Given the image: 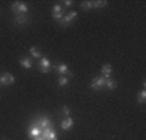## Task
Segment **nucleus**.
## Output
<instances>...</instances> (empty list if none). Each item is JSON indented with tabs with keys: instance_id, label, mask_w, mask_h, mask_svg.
<instances>
[{
	"instance_id": "1",
	"label": "nucleus",
	"mask_w": 146,
	"mask_h": 140,
	"mask_svg": "<svg viewBox=\"0 0 146 140\" xmlns=\"http://www.w3.org/2000/svg\"><path fill=\"white\" fill-rule=\"evenodd\" d=\"M12 11L16 16H21V14H26L27 13V5L25 3H21V1H14L12 4Z\"/></svg>"
},
{
	"instance_id": "2",
	"label": "nucleus",
	"mask_w": 146,
	"mask_h": 140,
	"mask_svg": "<svg viewBox=\"0 0 146 140\" xmlns=\"http://www.w3.org/2000/svg\"><path fill=\"white\" fill-rule=\"evenodd\" d=\"M76 17H78L76 12H70L69 14L62 17V18L58 21V23H60L61 26H64V27H67V26H70V23H71L74 19H76Z\"/></svg>"
},
{
	"instance_id": "3",
	"label": "nucleus",
	"mask_w": 146,
	"mask_h": 140,
	"mask_svg": "<svg viewBox=\"0 0 146 140\" xmlns=\"http://www.w3.org/2000/svg\"><path fill=\"white\" fill-rule=\"evenodd\" d=\"M39 70H40L41 73H49L50 69H52V65H50V61L48 60L47 57H41L40 60H39Z\"/></svg>"
},
{
	"instance_id": "4",
	"label": "nucleus",
	"mask_w": 146,
	"mask_h": 140,
	"mask_svg": "<svg viewBox=\"0 0 146 140\" xmlns=\"http://www.w3.org/2000/svg\"><path fill=\"white\" fill-rule=\"evenodd\" d=\"M35 125L38 127H40L41 130H44V129H47V127L52 126V122H50V119L48 118L47 115H43V117H39V118L36 119Z\"/></svg>"
},
{
	"instance_id": "5",
	"label": "nucleus",
	"mask_w": 146,
	"mask_h": 140,
	"mask_svg": "<svg viewBox=\"0 0 146 140\" xmlns=\"http://www.w3.org/2000/svg\"><path fill=\"white\" fill-rule=\"evenodd\" d=\"M105 82H106V79L104 77H96V78H93V80H92V83H91V88L92 90H101L104 86H105Z\"/></svg>"
},
{
	"instance_id": "6",
	"label": "nucleus",
	"mask_w": 146,
	"mask_h": 140,
	"mask_svg": "<svg viewBox=\"0 0 146 140\" xmlns=\"http://www.w3.org/2000/svg\"><path fill=\"white\" fill-rule=\"evenodd\" d=\"M52 16L54 19L60 21V19L64 17V7L60 5V4H54L53 9H52Z\"/></svg>"
},
{
	"instance_id": "7",
	"label": "nucleus",
	"mask_w": 146,
	"mask_h": 140,
	"mask_svg": "<svg viewBox=\"0 0 146 140\" xmlns=\"http://www.w3.org/2000/svg\"><path fill=\"white\" fill-rule=\"evenodd\" d=\"M54 69H56V72H58L61 75H66V77H72L74 75V73H71L69 70L66 64H60V65L54 66Z\"/></svg>"
},
{
	"instance_id": "8",
	"label": "nucleus",
	"mask_w": 146,
	"mask_h": 140,
	"mask_svg": "<svg viewBox=\"0 0 146 140\" xmlns=\"http://www.w3.org/2000/svg\"><path fill=\"white\" fill-rule=\"evenodd\" d=\"M14 83V77L11 74V73H5L0 77V84L3 86H11Z\"/></svg>"
},
{
	"instance_id": "9",
	"label": "nucleus",
	"mask_w": 146,
	"mask_h": 140,
	"mask_svg": "<svg viewBox=\"0 0 146 140\" xmlns=\"http://www.w3.org/2000/svg\"><path fill=\"white\" fill-rule=\"evenodd\" d=\"M41 131H43V130H41L40 127H38L36 125H34V126H31L30 129H29V136H30L31 139L41 136Z\"/></svg>"
},
{
	"instance_id": "10",
	"label": "nucleus",
	"mask_w": 146,
	"mask_h": 140,
	"mask_svg": "<svg viewBox=\"0 0 146 140\" xmlns=\"http://www.w3.org/2000/svg\"><path fill=\"white\" fill-rule=\"evenodd\" d=\"M101 73H102V77L105 78V79H109L110 75H111V73H113V68H111V65H109V64L104 65L102 69H101Z\"/></svg>"
},
{
	"instance_id": "11",
	"label": "nucleus",
	"mask_w": 146,
	"mask_h": 140,
	"mask_svg": "<svg viewBox=\"0 0 146 140\" xmlns=\"http://www.w3.org/2000/svg\"><path fill=\"white\" fill-rule=\"evenodd\" d=\"M19 64H21L22 68H25V69H31V66H33V61H31V58L26 57V56H22V57H21Z\"/></svg>"
},
{
	"instance_id": "12",
	"label": "nucleus",
	"mask_w": 146,
	"mask_h": 140,
	"mask_svg": "<svg viewBox=\"0 0 146 140\" xmlns=\"http://www.w3.org/2000/svg\"><path fill=\"white\" fill-rule=\"evenodd\" d=\"M72 125H74V119L70 118V117H66L61 123V127H62V130H69L72 127Z\"/></svg>"
},
{
	"instance_id": "13",
	"label": "nucleus",
	"mask_w": 146,
	"mask_h": 140,
	"mask_svg": "<svg viewBox=\"0 0 146 140\" xmlns=\"http://www.w3.org/2000/svg\"><path fill=\"white\" fill-rule=\"evenodd\" d=\"M16 22L18 25H26L29 22V17L26 14H21V16H16Z\"/></svg>"
},
{
	"instance_id": "14",
	"label": "nucleus",
	"mask_w": 146,
	"mask_h": 140,
	"mask_svg": "<svg viewBox=\"0 0 146 140\" xmlns=\"http://www.w3.org/2000/svg\"><path fill=\"white\" fill-rule=\"evenodd\" d=\"M67 83H69V77L61 75V77L58 78V86H60V87H65V86H67Z\"/></svg>"
},
{
	"instance_id": "15",
	"label": "nucleus",
	"mask_w": 146,
	"mask_h": 140,
	"mask_svg": "<svg viewBox=\"0 0 146 140\" xmlns=\"http://www.w3.org/2000/svg\"><path fill=\"white\" fill-rule=\"evenodd\" d=\"M105 84H106V87H108V90H115L116 88V82L115 80H113L111 78H109V79H106V82H105Z\"/></svg>"
},
{
	"instance_id": "16",
	"label": "nucleus",
	"mask_w": 146,
	"mask_h": 140,
	"mask_svg": "<svg viewBox=\"0 0 146 140\" xmlns=\"http://www.w3.org/2000/svg\"><path fill=\"white\" fill-rule=\"evenodd\" d=\"M106 4H108V1H105V0H94V1H92L93 8H102V7H105Z\"/></svg>"
},
{
	"instance_id": "17",
	"label": "nucleus",
	"mask_w": 146,
	"mask_h": 140,
	"mask_svg": "<svg viewBox=\"0 0 146 140\" xmlns=\"http://www.w3.org/2000/svg\"><path fill=\"white\" fill-rule=\"evenodd\" d=\"M30 53L33 55V57H35V58H41V52L36 48V47H31L30 48Z\"/></svg>"
},
{
	"instance_id": "18",
	"label": "nucleus",
	"mask_w": 146,
	"mask_h": 140,
	"mask_svg": "<svg viewBox=\"0 0 146 140\" xmlns=\"http://www.w3.org/2000/svg\"><path fill=\"white\" fill-rule=\"evenodd\" d=\"M138 102L140 104H145L146 102V91L145 90H142L140 93H138Z\"/></svg>"
},
{
	"instance_id": "19",
	"label": "nucleus",
	"mask_w": 146,
	"mask_h": 140,
	"mask_svg": "<svg viewBox=\"0 0 146 140\" xmlns=\"http://www.w3.org/2000/svg\"><path fill=\"white\" fill-rule=\"evenodd\" d=\"M52 131H53V127H52V126H49V127H47V129H44L43 131H41V137L45 140V139L48 137V135H49Z\"/></svg>"
},
{
	"instance_id": "20",
	"label": "nucleus",
	"mask_w": 146,
	"mask_h": 140,
	"mask_svg": "<svg viewBox=\"0 0 146 140\" xmlns=\"http://www.w3.org/2000/svg\"><path fill=\"white\" fill-rule=\"evenodd\" d=\"M80 7H82L83 11H89V9L93 8V5H92V1H83V3L80 4Z\"/></svg>"
},
{
	"instance_id": "21",
	"label": "nucleus",
	"mask_w": 146,
	"mask_h": 140,
	"mask_svg": "<svg viewBox=\"0 0 146 140\" xmlns=\"http://www.w3.org/2000/svg\"><path fill=\"white\" fill-rule=\"evenodd\" d=\"M45 140H58V137H57V134H56L54 131H52L49 135H48V137Z\"/></svg>"
},
{
	"instance_id": "22",
	"label": "nucleus",
	"mask_w": 146,
	"mask_h": 140,
	"mask_svg": "<svg viewBox=\"0 0 146 140\" xmlns=\"http://www.w3.org/2000/svg\"><path fill=\"white\" fill-rule=\"evenodd\" d=\"M62 114H65V115H67L69 117V114H70V109L67 107H64L62 108Z\"/></svg>"
},
{
	"instance_id": "23",
	"label": "nucleus",
	"mask_w": 146,
	"mask_h": 140,
	"mask_svg": "<svg viewBox=\"0 0 146 140\" xmlns=\"http://www.w3.org/2000/svg\"><path fill=\"white\" fill-rule=\"evenodd\" d=\"M71 4H72V1H71V0H66V1H64V5L66 7V8H69V7H71Z\"/></svg>"
},
{
	"instance_id": "24",
	"label": "nucleus",
	"mask_w": 146,
	"mask_h": 140,
	"mask_svg": "<svg viewBox=\"0 0 146 140\" xmlns=\"http://www.w3.org/2000/svg\"><path fill=\"white\" fill-rule=\"evenodd\" d=\"M33 140H44V139H43V137H41V136H38V137H34Z\"/></svg>"
}]
</instances>
